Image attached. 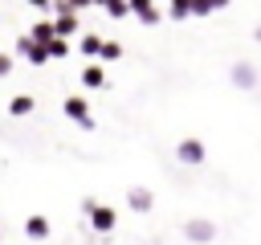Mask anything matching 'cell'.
<instances>
[{
    "instance_id": "obj_1",
    "label": "cell",
    "mask_w": 261,
    "mask_h": 245,
    "mask_svg": "<svg viewBox=\"0 0 261 245\" xmlns=\"http://www.w3.org/2000/svg\"><path fill=\"white\" fill-rule=\"evenodd\" d=\"M94 225H102V229H110V225H114V212H106V208H98V212H94Z\"/></svg>"
},
{
    "instance_id": "obj_2",
    "label": "cell",
    "mask_w": 261,
    "mask_h": 245,
    "mask_svg": "<svg viewBox=\"0 0 261 245\" xmlns=\"http://www.w3.org/2000/svg\"><path fill=\"white\" fill-rule=\"evenodd\" d=\"M45 229H49V225H45L41 216H33V220H29V237H45Z\"/></svg>"
},
{
    "instance_id": "obj_3",
    "label": "cell",
    "mask_w": 261,
    "mask_h": 245,
    "mask_svg": "<svg viewBox=\"0 0 261 245\" xmlns=\"http://www.w3.org/2000/svg\"><path fill=\"white\" fill-rule=\"evenodd\" d=\"M179 155H184V159H200V143H184Z\"/></svg>"
},
{
    "instance_id": "obj_4",
    "label": "cell",
    "mask_w": 261,
    "mask_h": 245,
    "mask_svg": "<svg viewBox=\"0 0 261 245\" xmlns=\"http://www.w3.org/2000/svg\"><path fill=\"white\" fill-rule=\"evenodd\" d=\"M188 233H192L196 241H208V225H188Z\"/></svg>"
},
{
    "instance_id": "obj_5",
    "label": "cell",
    "mask_w": 261,
    "mask_h": 245,
    "mask_svg": "<svg viewBox=\"0 0 261 245\" xmlns=\"http://www.w3.org/2000/svg\"><path fill=\"white\" fill-rule=\"evenodd\" d=\"M29 106H33V102H29V98H16V102H12V114H24V110H29Z\"/></svg>"
}]
</instances>
